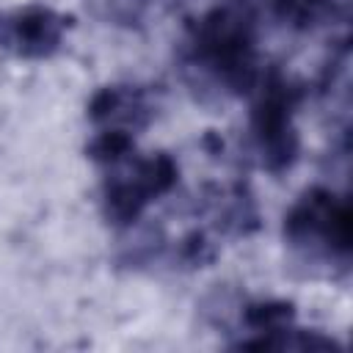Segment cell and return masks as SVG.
Segmentation results:
<instances>
[{"label":"cell","instance_id":"1","mask_svg":"<svg viewBox=\"0 0 353 353\" xmlns=\"http://www.w3.org/2000/svg\"><path fill=\"white\" fill-rule=\"evenodd\" d=\"M182 63L193 85L218 97H248L265 72L254 19L232 6L204 11L188 28Z\"/></svg>","mask_w":353,"mask_h":353},{"label":"cell","instance_id":"2","mask_svg":"<svg viewBox=\"0 0 353 353\" xmlns=\"http://www.w3.org/2000/svg\"><path fill=\"white\" fill-rule=\"evenodd\" d=\"M284 240L298 259L345 273L353 251V212L347 196L314 185L284 215Z\"/></svg>","mask_w":353,"mask_h":353},{"label":"cell","instance_id":"3","mask_svg":"<svg viewBox=\"0 0 353 353\" xmlns=\"http://www.w3.org/2000/svg\"><path fill=\"white\" fill-rule=\"evenodd\" d=\"M251 116L248 132L254 152L259 154V165L268 174H284L295 165L301 154V135L295 124L298 88L295 83L276 66L265 69L256 88L251 91Z\"/></svg>","mask_w":353,"mask_h":353},{"label":"cell","instance_id":"4","mask_svg":"<svg viewBox=\"0 0 353 353\" xmlns=\"http://www.w3.org/2000/svg\"><path fill=\"white\" fill-rule=\"evenodd\" d=\"M179 182V165L168 152H130L113 165H105L102 215L110 226H132L152 201L171 193Z\"/></svg>","mask_w":353,"mask_h":353},{"label":"cell","instance_id":"5","mask_svg":"<svg viewBox=\"0 0 353 353\" xmlns=\"http://www.w3.org/2000/svg\"><path fill=\"white\" fill-rule=\"evenodd\" d=\"M69 28V14L50 6H25L0 22V44L22 61H44L61 50Z\"/></svg>","mask_w":353,"mask_h":353},{"label":"cell","instance_id":"6","mask_svg":"<svg viewBox=\"0 0 353 353\" xmlns=\"http://www.w3.org/2000/svg\"><path fill=\"white\" fill-rule=\"evenodd\" d=\"M154 108L157 105L149 88L116 83L97 88L94 97L88 99L85 113L97 130H124L135 135L154 119Z\"/></svg>","mask_w":353,"mask_h":353},{"label":"cell","instance_id":"7","mask_svg":"<svg viewBox=\"0 0 353 353\" xmlns=\"http://www.w3.org/2000/svg\"><path fill=\"white\" fill-rule=\"evenodd\" d=\"M273 6V14L287 22V25H295V28H309L314 25L320 17L328 14L331 3L328 0H270Z\"/></svg>","mask_w":353,"mask_h":353},{"label":"cell","instance_id":"8","mask_svg":"<svg viewBox=\"0 0 353 353\" xmlns=\"http://www.w3.org/2000/svg\"><path fill=\"white\" fill-rule=\"evenodd\" d=\"M152 0H108V6L113 8V17H119L121 22H135L141 19V14L149 8Z\"/></svg>","mask_w":353,"mask_h":353}]
</instances>
